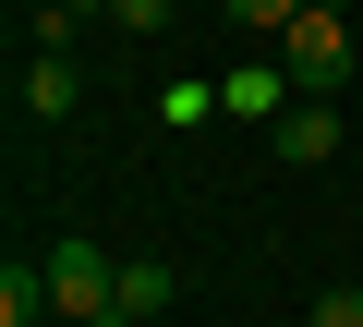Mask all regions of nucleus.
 <instances>
[{"label":"nucleus","instance_id":"obj_1","mask_svg":"<svg viewBox=\"0 0 363 327\" xmlns=\"http://www.w3.org/2000/svg\"><path fill=\"white\" fill-rule=\"evenodd\" d=\"M279 73H291L303 97H339V85H351V25L327 13V0H315V13H303V25L279 37Z\"/></svg>","mask_w":363,"mask_h":327},{"label":"nucleus","instance_id":"obj_2","mask_svg":"<svg viewBox=\"0 0 363 327\" xmlns=\"http://www.w3.org/2000/svg\"><path fill=\"white\" fill-rule=\"evenodd\" d=\"M49 303L61 315H85V327H109V303H121V267H109V243H49Z\"/></svg>","mask_w":363,"mask_h":327},{"label":"nucleus","instance_id":"obj_3","mask_svg":"<svg viewBox=\"0 0 363 327\" xmlns=\"http://www.w3.org/2000/svg\"><path fill=\"white\" fill-rule=\"evenodd\" d=\"M267 145H279V170H327L339 157V97H291L267 121Z\"/></svg>","mask_w":363,"mask_h":327},{"label":"nucleus","instance_id":"obj_4","mask_svg":"<svg viewBox=\"0 0 363 327\" xmlns=\"http://www.w3.org/2000/svg\"><path fill=\"white\" fill-rule=\"evenodd\" d=\"M291 97H303V85H291V73H279V61H242V73H230V85H218V109H242V121H279V109H291Z\"/></svg>","mask_w":363,"mask_h":327},{"label":"nucleus","instance_id":"obj_5","mask_svg":"<svg viewBox=\"0 0 363 327\" xmlns=\"http://www.w3.org/2000/svg\"><path fill=\"white\" fill-rule=\"evenodd\" d=\"M169 291H182V279H169L157 255H121V303H109V327H145V315H169Z\"/></svg>","mask_w":363,"mask_h":327},{"label":"nucleus","instance_id":"obj_6","mask_svg":"<svg viewBox=\"0 0 363 327\" xmlns=\"http://www.w3.org/2000/svg\"><path fill=\"white\" fill-rule=\"evenodd\" d=\"M37 315H49V267L13 255V267H0V327H37Z\"/></svg>","mask_w":363,"mask_h":327},{"label":"nucleus","instance_id":"obj_7","mask_svg":"<svg viewBox=\"0 0 363 327\" xmlns=\"http://www.w3.org/2000/svg\"><path fill=\"white\" fill-rule=\"evenodd\" d=\"M73 97H85V85H73V61H25V109H37V121H61Z\"/></svg>","mask_w":363,"mask_h":327},{"label":"nucleus","instance_id":"obj_8","mask_svg":"<svg viewBox=\"0 0 363 327\" xmlns=\"http://www.w3.org/2000/svg\"><path fill=\"white\" fill-rule=\"evenodd\" d=\"M230 13H242V25H267V37H291V25L315 13V0H230Z\"/></svg>","mask_w":363,"mask_h":327},{"label":"nucleus","instance_id":"obj_9","mask_svg":"<svg viewBox=\"0 0 363 327\" xmlns=\"http://www.w3.org/2000/svg\"><path fill=\"white\" fill-rule=\"evenodd\" d=\"M315 327H363V291H315Z\"/></svg>","mask_w":363,"mask_h":327},{"label":"nucleus","instance_id":"obj_10","mask_svg":"<svg viewBox=\"0 0 363 327\" xmlns=\"http://www.w3.org/2000/svg\"><path fill=\"white\" fill-rule=\"evenodd\" d=\"M169 25V0H121V37H157Z\"/></svg>","mask_w":363,"mask_h":327},{"label":"nucleus","instance_id":"obj_11","mask_svg":"<svg viewBox=\"0 0 363 327\" xmlns=\"http://www.w3.org/2000/svg\"><path fill=\"white\" fill-rule=\"evenodd\" d=\"M61 13H121V0H61Z\"/></svg>","mask_w":363,"mask_h":327}]
</instances>
